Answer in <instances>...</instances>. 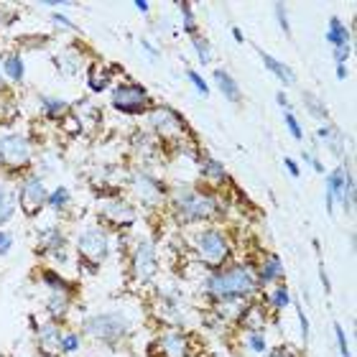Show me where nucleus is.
I'll return each mask as SVG.
<instances>
[{
  "instance_id": "c9c22d12",
  "label": "nucleus",
  "mask_w": 357,
  "mask_h": 357,
  "mask_svg": "<svg viewBox=\"0 0 357 357\" xmlns=\"http://www.w3.org/2000/svg\"><path fill=\"white\" fill-rule=\"evenodd\" d=\"M44 281H46V286H52V291H64V294H69V283L64 281V278H59L56 273H52V271L44 273Z\"/></svg>"
},
{
  "instance_id": "c756f323",
  "label": "nucleus",
  "mask_w": 357,
  "mask_h": 357,
  "mask_svg": "<svg viewBox=\"0 0 357 357\" xmlns=\"http://www.w3.org/2000/svg\"><path fill=\"white\" fill-rule=\"evenodd\" d=\"M268 304L273 306L275 312H281V309H286V306L291 304V291L289 286H283V283H278L273 291H271V296H268Z\"/></svg>"
},
{
  "instance_id": "473e14b6",
  "label": "nucleus",
  "mask_w": 357,
  "mask_h": 357,
  "mask_svg": "<svg viewBox=\"0 0 357 357\" xmlns=\"http://www.w3.org/2000/svg\"><path fill=\"white\" fill-rule=\"evenodd\" d=\"M248 347H250V352H255V355H266L268 344H266V337H263V332H248Z\"/></svg>"
},
{
  "instance_id": "603ef678",
  "label": "nucleus",
  "mask_w": 357,
  "mask_h": 357,
  "mask_svg": "<svg viewBox=\"0 0 357 357\" xmlns=\"http://www.w3.org/2000/svg\"><path fill=\"white\" fill-rule=\"evenodd\" d=\"M135 8H138V10H141V13H149V3H146V0H135Z\"/></svg>"
},
{
  "instance_id": "ddd939ff",
  "label": "nucleus",
  "mask_w": 357,
  "mask_h": 357,
  "mask_svg": "<svg viewBox=\"0 0 357 357\" xmlns=\"http://www.w3.org/2000/svg\"><path fill=\"white\" fill-rule=\"evenodd\" d=\"M151 128L156 130L158 135H181L184 133V123L178 118L176 112L169 110V107H161V110H153L151 112Z\"/></svg>"
},
{
  "instance_id": "7c9ffc66",
  "label": "nucleus",
  "mask_w": 357,
  "mask_h": 357,
  "mask_svg": "<svg viewBox=\"0 0 357 357\" xmlns=\"http://www.w3.org/2000/svg\"><path fill=\"white\" fill-rule=\"evenodd\" d=\"M69 199H72V197H69V189H67V186H56V189H54V192L49 194V199H46V204H49L52 209H56V212H59V209L67 207Z\"/></svg>"
},
{
  "instance_id": "3c124183",
  "label": "nucleus",
  "mask_w": 357,
  "mask_h": 357,
  "mask_svg": "<svg viewBox=\"0 0 357 357\" xmlns=\"http://www.w3.org/2000/svg\"><path fill=\"white\" fill-rule=\"evenodd\" d=\"M337 79H340V82L347 79V64H337Z\"/></svg>"
},
{
  "instance_id": "b1692460",
  "label": "nucleus",
  "mask_w": 357,
  "mask_h": 357,
  "mask_svg": "<svg viewBox=\"0 0 357 357\" xmlns=\"http://www.w3.org/2000/svg\"><path fill=\"white\" fill-rule=\"evenodd\" d=\"M38 105H41L44 115H49V118H61V115L69 110L67 100H61V97H54V95H41V97H38Z\"/></svg>"
},
{
  "instance_id": "8fccbe9b",
  "label": "nucleus",
  "mask_w": 357,
  "mask_h": 357,
  "mask_svg": "<svg viewBox=\"0 0 357 357\" xmlns=\"http://www.w3.org/2000/svg\"><path fill=\"white\" fill-rule=\"evenodd\" d=\"M266 357H294V355H291V350H286V347H273Z\"/></svg>"
},
{
  "instance_id": "09e8293b",
  "label": "nucleus",
  "mask_w": 357,
  "mask_h": 357,
  "mask_svg": "<svg viewBox=\"0 0 357 357\" xmlns=\"http://www.w3.org/2000/svg\"><path fill=\"white\" fill-rule=\"evenodd\" d=\"M275 102L281 105V107H283V112H286V110H291V105H289V97H286V92H275Z\"/></svg>"
},
{
  "instance_id": "5701e85b",
  "label": "nucleus",
  "mask_w": 357,
  "mask_h": 357,
  "mask_svg": "<svg viewBox=\"0 0 357 357\" xmlns=\"http://www.w3.org/2000/svg\"><path fill=\"white\" fill-rule=\"evenodd\" d=\"M38 344L44 347L46 352H59V344H61V329L56 324H44V327L38 329Z\"/></svg>"
},
{
  "instance_id": "f8f14e48",
  "label": "nucleus",
  "mask_w": 357,
  "mask_h": 357,
  "mask_svg": "<svg viewBox=\"0 0 357 357\" xmlns=\"http://www.w3.org/2000/svg\"><path fill=\"white\" fill-rule=\"evenodd\" d=\"M100 212H102V220H107V222L115 225V227H130V225L135 222V217H138L135 215V209L123 199L105 202Z\"/></svg>"
},
{
  "instance_id": "4be33fe9",
  "label": "nucleus",
  "mask_w": 357,
  "mask_h": 357,
  "mask_svg": "<svg viewBox=\"0 0 357 357\" xmlns=\"http://www.w3.org/2000/svg\"><path fill=\"white\" fill-rule=\"evenodd\" d=\"M240 317H243V324H245V329L248 332H263L266 329V324H268V317H266V312H263L261 306H245L243 312H240Z\"/></svg>"
},
{
  "instance_id": "dca6fc26",
  "label": "nucleus",
  "mask_w": 357,
  "mask_h": 357,
  "mask_svg": "<svg viewBox=\"0 0 357 357\" xmlns=\"http://www.w3.org/2000/svg\"><path fill=\"white\" fill-rule=\"evenodd\" d=\"M283 278V263L278 255L268 253L266 261H263V266L255 271V281H258V286H268V283H275Z\"/></svg>"
},
{
  "instance_id": "58836bf2",
  "label": "nucleus",
  "mask_w": 357,
  "mask_h": 357,
  "mask_svg": "<svg viewBox=\"0 0 357 357\" xmlns=\"http://www.w3.org/2000/svg\"><path fill=\"white\" fill-rule=\"evenodd\" d=\"M181 21H184V31L186 33H192L197 31V23H194V10L192 6H181Z\"/></svg>"
},
{
  "instance_id": "7ed1b4c3",
  "label": "nucleus",
  "mask_w": 357,
  "mask_h": 357,
  "mask_svg": "<svg viewBox=\"0 0 357 357\" xmlns=\"http://www.w3.org/2000/svg\"><path fill=\"white\" fill-rule=\"evenodd\" d=\"M84 332H87L89 337H95L97 342H118V340H123V337L128 335V329H130V324H128V317L120 312H105V314H92L89 319H84Z\"/></svg>"
},
{
  "instance_id": "f257e3e1",
  "label": "nucleus",
  "mask_w": 357,
  "mask_h": 357,
  "mask_svg": "<svg viewBox=\"0 0 357 357\" xmlns=\"http://www.w3.org/2000/svg\"><path fill=\"white\" fill-rule=\"evenodd\" d=\"M258 289L255 271L250 266H227L217 268L204 281V291L215 301H240Z\"/></svg>"
},
{
  "instance_id": "f03ea898",
  "label": "nucleus",
  "mask_w": 357,
  "mask_h": 357,
  "mask_svg": "<svg viewBox=\"0 0 357 357\" xmlns=\"http://www.w3.org/2000/svg\"><path fill=\"white\" fill-rule=\"evenodd\" d=\"M174 212L178 215V220L184 222H202V220H209V217L217 215V199L212 194H202L194 192V189H178L172 197Z\"/></svg>"
},
{
  "instance_id": "4c0bfd02",
  "label": "nucleus",
  "mask_w": 357,
  "mask_h": 357,
  "mask_svg": "<svg viewBox=\"0 0 357 357\" xmlns=\"http://www.w3.org/2000/svg\"><path fill=\"white\" fill-rule=\"evenodd\" d=\"M335 335H337V347H340V355H342V357H352L350 347H347V335H344L342 324H335Z\"/></svg>"
},
{
  "instance_id": "1a4fd4ad",
  "label": "nucleus",
  "mask_w": 357,
  "mask_h": 357,
  "mask_svg": "<svg viewBox=\"0 0 357 357\" xmlns=\"http://www.w3.org/2000/svg\"><path fill=\"white\" fill-rule=\"evenodd\" d=\"M46 199H49V192H46L44 178L38 174H29L23 178L21 189H18V202H21V209L29 217H36L41 209H44Z\"/></svg>"
},
{
  "instance_id": "4468645a",
  "label": "nucleus",
  "mask_w": 357,
  "mask_h": 357,
  "mask_svg": "<svg viewBox=\"0 0 357 357\" xmlns=\"http://www.w3.org/2000/svg\"><path fill=\"white\" fill-rule=\"evenodd\" d=\"M156 347L161 350L164 357H189V340L184 332L178 329H169L156 340Z\"/></svg>"
},
{
  "instance_id": "412c9836",
  "label": "nucleus",
  "mask_w": 357,
  "mask_h": 357,
  "mask_svg": "<svg viewBox=\"0 0 357 357\" xmlns=\"http://www.w3.org/2000/svg\"><path fill=\"white\" fill-rule=\"evenodd\" d=\"M327 41L335 49H340V46H350V29L342 23V18H337V15H332L329 18V29H327Z\"/></svg>"
},
{
  "instance_id": "a18cd8bd",
  "label": "nucleus",
  "mask_w": 357,
  "mask_h": 357,
  "mask_svg": "<svg viewBox=\"0 0 357 357\" xmlns=\"http://www.w3.org/2000/svg\"><path fill=\"white\" fill-rule=\"evenodd\" d=\"M283 166L289 169V174H291V176H294V178L301 176V169H298V164H296V161H294V158H283Z\"/></svg>"
},
{
  "instance_id": "c03bdc74",
  "label": "nucleus",
  "mask_w": 357,
  "mask_h": 357,
  "mask_svg": "<svg viewBox=\"0 0 357 357\" xmlns=\"http://www.w3.org/2000/svg\"><path fill=\"white\" fill-rule=\"evenodd\" d=\"M296 312H298V321H301V335H304V340H309V319H306L301 306H296Z\"/></svg>"
},
{
  "instance_id": "f704fd0d",
  "label": "nucleus",
  "mask_w": 357,
  "mask_h": 357,
  "mask_svg": "<svg viewBox=\"0 0 357 357\" xmlns=\"http://www.w3.org/2000/svg\"><path fill=\"white\" fill-rule=\"evenodd\" d=\"M79 350V337L75 332H67V335H61V344H59V352L69 355V352H77Z\"/></svg>"
},
{
  "instance_id": "864d4df0",
  "label": "nucleus",
  "mask_w": 357,
  "mask_h": 357,
  "mask_svg": "<svg viewBox=\"0 0 357 357\" xmlns=\"http://www.w3.org/2000/svg\"><path fill=\"white\" fill-rule=\"evenodd\" d=\"M232 36H235V41H238V44H243V41H245V38H243V33H240V29H232Z\"/></svg>"
},
{
  "instance_id": "393cba45",
  "label": "nucleus",
  "mask_w": 357,
  "mask_h": 357,
  "mask_svg": "<svg viewBox=\"0 0 357 357\" xmlns=\"http://www.w3.org/2000/svg\"><path fill=\"white\" fill-rule=\"evenodd\" d=\"M46 312L52 314L54 319H61V317H67L69 312V294L64 291H52V296L46 301Z\"/></svg>"
},
{
  "instance_id": "0eeeda50",
  "label": "nucleus",
  "mask_w": 357,
  "mask_h": 357,
  "mask_svg": "<svg viewBox=\"0 0 357 357\" xmlns=\"http://www.w3.org/2000/svg\"><path fill=\"white\" fill-rule=\"evenodd\" d=\"M77 250L82 255V261H89V263H102L110 253V240H107V232L102 227H84L79 230L77 235Z\"/></svg>"
},
{
  "instance_id": "2eb2a0df",
  "label": "nucleus",
  "mask_w": 357,
  "mask_h": 357,
  "mask_svg": "<svg viewBox=\"0 0 357 357\" xmlns=\"http://www.w3.org/2000/svg\"><path fill=\"white\" fill-rule=\"evenodd\" d=\"M38 248L44 253H52L56 261L64 258V235H61L59 227H46V230L38 232Z\"/></svg>"
},
{
  "instance_id": "cd10ccee",
  "label": "nucleus",
  "mask_w": 357,
  "mask_h": 357,
  "mask_svg": "<svg viewBox=\"0 0 357 357\" xmlns=\"http://www.w3.org/2000/svg\"><path fill=\"white\" fill-rule=\"evenodd\" d=\"M304 105H306V112H312V118L317 120H327V105L321 100L319 95H314V92H304Z\"/></svg>"
},
{
  "instance_id": "f3484780",
  "label": "nucleus",
  "mask_w": 357,
  "mask_h": 357,
  "mask_svg": "<svg viewBox=\"0 0 357 357\" xmlns=\"http://www.w3.org/2000/svg\"><path fill=\"white\" fill-rule=\"evenodd\" d=\"M258 56H261V61L266 64L268 72H271L275 79H281L286 87H294V84H296V75H294V69H291L289 64H283L281 59H275V56H271V54H266V52H258Z\"/></svg>"
},
{
  "instance_id": "aec40b11",
  "label": "nucleus",
  "mask_w": 357,
  "mask_h": 357,
  "mask_svg": "<svg viewBox=\"0 0 357 357\" xmlns=\"http://www.w3.org/2000/svg\"><path fill=\"white\" fill-rule=\"evenodd\" d=\"M317 141H321L335 156H344V135L337 126H324L317 130Z\"/></svg>"
},
{
  "instance_id": "a211bd4d",
  "label": "nucleus",
  "mask_w": 357,
  "mask_h": 357,
  "mask_svg": "<svg viewBox=\"0 0 357 357\" xmlns=\"http://www.w3.org/2000/svg\"><path fill=\"white\" fill-rule=\"evenodd\" d=\"M15 199H18V192L8 184L6 178H0V227L6 222H10L15 215Z\"/></svg>"
},
{
  "instance_id": "79ce46f5",
  "label": "nucleus",
  "mask_w": 357,
  "mask_h": 357,
  "mask_svg": "<svg viewBox=\"0 0 357 357\" xmlns=\"http://www.w3.org/2000/svg\"><path fill=\"white\" fill-rule=\"evenodd\" d=\"M304 161H306L309 166H312V169H314L317 174H324V166H321V161H319L317 156H314V153H304Z\"/></svg>"
},
{
  "instance_id": "20e7f679",
  "label": "nucleus",
  "mask_w": 357,
  "mask_h": 357,
  "mask_svg": "<svg viewBox=\"0 0 357 357\" xmlns=\"http://www.w3.org/2000/svg\"><path fill=\"white\" fill-rule=\"evenodd\" d=\"M194 248H197V255L199 261L209 268H222L225 261L230 258V243L225 238V232L220 230H202L194 240Z\"/></svg>"
},
{
  "instance_id": "e433bc0d",
  "label": "nucleus",
  "mask_w": 357,
  "mask_h": 357,
  "mask_svg": "<svg viewBox=\"0 0 357 357\" xmlns=\"http://www.w3.org/2000/svg\"><path fill=\"white\" fill-rule=\"evenodd\" d=\"M273 13H275V21H278L283 33H291V21H289V13H286V6H283V3H275Z\"/></svg>"
},
{
  "instance_id": "a878e982",
  "label": "nucleus",
  "mask_w": 357,
  "mask_h": 357,
  "mask_svg": "<svg viewBox=\"0 0 357 357\" xmlns=\"http://www.w3.org/2000/svg\"><path fill=\"white\" fill-rule=\"evenodd\" d=\"M23 59L21 54H8V56H3V75L8 77V79H13V82H21L23 79Z\"/></svg>"
},
{
  "instance_id": "a19ab883",
  "label": "nucleus",
  "mask_w": 357,
  "mask_h": 357,
  "mask_svg": "<svg viewBox=\"0 0 357 357\" xmlns=\"http://www.w3.org/2000/svg\"><path fill=\"white\" fill-rule=\"evenodd\" d=\"M10 248H13V238H10V232L0 230V255H8L10 253Z\"/></svg>"
},
{
  "instance_id": "72a5a7b5",
  "label": "nucleus",
  "mask_w": 357,
  "mask_h": 357,
  "mask_svg": "<svg viewBox=\"0 0 357 357\" xmlns=\"http://www.w3.org/2000/svg\"><path fill=\"white\" fill-rule=\"evenodd\" d=\"M283 123H286V128H289V133L294 135L296 141H301V138H304V133H301V123L296 120L294 110H286V112H283Z\"/></svg>"
},
{
  "instance_id": "49530a36",
  "label": "nucleus",
  "mask_w": 357,
  "mask_h": 357,
  "mask_svg": "<svg viewBox=\"0 0 357 357\" xmlns=\"http://www.w3.org/2000/svg\"><path fill=\"white\" fill-rule=\"evenodd\" d=\"M141 46H143V52L149 54L151 59H153V61H156V59H158V52H156V46L151 44V41H146V38H141Z\"/></svg>"
},
{
  "instance_id": "9b49d317",
  "label": "nucleus",
  "mask_w": 357,
  "mask_h": 357,
  "mask_svg": "<svg viewBox=\"0 0 357 357\" xmlns=\"http://www.w3.org/2000/svg\"><path fill=\"white\" fill-rule=\"evenodd\" d=\"M130 184H133V192L138 194V199L146 207H156L158 202L164 199V189H161V184L149 172H135L130 176Z\"/></svg>"
},
{
  "instance_id": "2f4dec72",
  "label": "nucleus",
  "mask_w": 357,
  "mask_h": 357,
  "mask_svg": "<svg viewBox=\"0 0 357 357\" xmlns=\"http://www.w3.org/2000/svg\"><path fill=\"white\" fill-rule=\"evenodd\" d=\"M192 44H194V49H197V59H199L202 64H209V61H212V44H209L207 38L197 36V33L192 36Z\"/></svg>"
},
{
  "instance_id": "ea45409f",
  "label": "nucleus",
  "mask_w": 357,
  "mask_h": 357,
  "mask_svg": "<svg viewBox=\"0 0 357 357\" xmlns=\"http://www.w3.org/2000/svg\"><path fill=\"white\" fill-rule=\"evenodd\" d=\"M186 77H189V82H192L194 87H197V92H199L202 97H207V95H209L207 82H204V79H202V77L197 75V72H186Z\"/></svg>"
},
{
  "instance_id": "de8ad7c7",
  "label": "nucleus",
  "mask_w": 357,
  "mask_h": 357,
  "mask_svg": "<svg viewBox=\"0 0 357 357\" xmlns=\"http://www.w3.org/2000/svg\"><path fill=\"white\" fill-rule=\"evenodd\" d=\"M54 23H56V26H64V29H75V23L69 21L67 15H61V13H54Z\"/></svg>"
},
{
  "instance_id": "6ab92c4d",
  "label": "nucleus",
  "mask_w": 357,
  "mask_h": 357,
  "mask_svg": "<svg viewBox=\"0 0 357 357\" xmlns=\"http://www.w3.org/2000/svg\"><path fill=\"white\" fill-rule=\"evenodd\" d=\"M215 84H217V89L222 92L225 100H230V102H235V105L243 100L240 84L235 82V77H232L230 72H225V69H215Z\"/></svg>"
},
{
  "instance_id": "6e6552de",
  "label": "nucleus",
  "mask_w": 357,
  "mask_h": 357,
  "mask_svg": "<svg viewBox=\"0 0 357 357\" xmlns=\"http://www.w3.org/2000/svg\"><path fill=\"white\" fill-rule=\"evenodd\" d=\"M33 158L29 138L23 135H3L0 138V164L8 169H26Z\"/></svg>"
},
{
  "instance_id": "423d86ee",
  "label": "nucleus",
  "mask_w": 357,
  "mask_h": 357,
  "mask_svg": "<svg viewBox=\"0 0 357 357\" xmlns=\"http://www.w3.org/2000/svg\"><path fill=\"white\" fill-rule=\"evenodd\" d=\"M335 202H342L344 212H352L355 207V178L350 169H335L327 174V212L335 209Z\"/></svg>"
},
{
  "instance_id": "c85d7f7f",
  "label": "nucleus",
  "mask_w": 357,
  "mask_h": 357,
  "mask_svg": "<svg viewBox=\"0 0 357 357\" xmlns=\"http://www.w3.org/2000/svg\"><path fill=\"white\" fill-rule=\"evenodd\" d=\"M202 176L207 181H225V164L217 158H204L202 161Z\"/></svg>"
},
{
  "instance_id": "37998d69",
  "label": "nucleus",
  "mask_w": 357,
  "mask_h": 357,
  "mask_svg": "<svg viewBox=\"0 0 357 357\" xmlns=\"http://www.w3.org/2000/svg\"><path fill=\"white\" fill-rule=\"evenodd\" d=\"M347 59H350V46H340V49H335L337 64H347Z\"/></svg>"
},
{
  "instance_id": "bb28decb",
  "label": "nucleus",
  "mask_w": 357,
  "mask_h": 357,
  "mask_svg": "<svg viewBox=\"0 0 357 357\" xmlns=\"http://www.w3.org/2000/svg\"><path fill=\"white\" fill-rule=\"evenodd\" d=\"M87 84H89V89H92V92H102V89H107V84H110V72H107L105 67H100V64L89 67Z\"/></svg>"
},
{
  "instance_id": "9d476101",
  "label": "nucleus",
  "mask_w": 357,
  "mask_h": 357,
  "mask_svg": "<svg viewBox=\"0 0 357 357\" xmlns=\"http://www.w3.org/2000/svg\"><path fill=\"white\" fill-rule=\"evenodd\" d=\"M158 271V261H156V248L151 240H141L133 250V275L135 281L149 283Z\"/></svg>"
},
{
  "instance_id": "39448f33",
  "label": "nucleus",
  "mask_w": 357,
  "mask_h": 357,
  "mask_svg": "<svg viewBox=\"0 0 357 357\" xmlns=\"http://www.w3.org/2000/svg\"><path fill=\"white\" fill-rule=\"evenodd\" d=\"M112 107L120 112H126V115H143V112H149L151 107V97H149V89L143 87V84H118V87L112 89Z\"/></svg>"
}]
</instances>
